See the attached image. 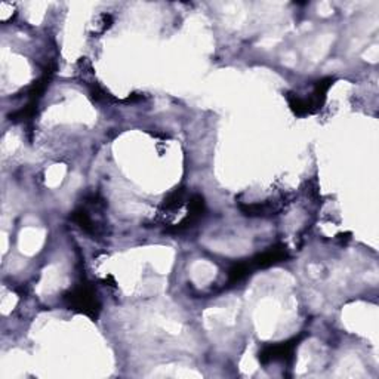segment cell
<instances>
[{
	"instance_id": "cell-1",
	"label": "cell",
	"mask_w": 379,
	"mask_h": 379,
	"mask_svg": "<svg viewBox=\"0 0 379 379\" xmlns=\"http://www.w3.org/2000/svg\"><path fill=\"white\" fill-rule=\"evenodd\" d=\"M64 299L67 301V304L70 308L83 312L92 319L98 316L100 312V304L98 299L95 297V292L92 288L87 286V284H82V286L74 288L71 292H69L67 295L64 297Z\"/></svg>"
},
{
	"instance_id": "cell-2",
	"label": "cell",
	"mask_w": 379,
	"mask_h": 379,
	"mask_svg": "<svg viewBox=\"0 0 379 379\" xmlns=\"http://www.w3.org/2000/svg\"><path fill=\"white\" fill-rule=\"evenodd\" d=\"M297 345H298V339L293 338L290 341H286V343L265 347L262 349V353L260 354V360L262 363L286 362L288 358L292 357L293 349H295Z\"/></svg>"
},
{
	"instance_id": "cell-3",
	"label": "cell",
	"mask_w": 379,
	"mask_h": 379,
	"mask_svg": "<svg viewBox=\"0 0 379 379\" xmlns=\"http://www.w3.org/2000/svg\"><path fill=\"white\" fill-rule=\"evenodd\" d=\"M286 258H288L286 248L279 244V246H274V248H270L268 251L257 255V257L251 260V264H252L253 270L255 268H265V267H270V265L282 262Z\"/></svg>"
}]
</instances>
